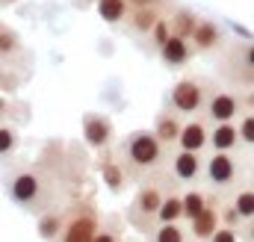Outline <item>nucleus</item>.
Returning <instances> with one entry per match:
<instances>
[{
    "mask_svg": "<svg viewBox=\"0 0 254 242\" xmlns=\"http://www.w3.org/2000/svg\"><path fill=\"white\" fill-rule=\"evenodd\" d=\"M157 54H160V60H163L166 68H184V65L195 57L192 48H190V42H187V39H175V36H172Z\"/></svg>",
    "mask_w": 254,
    "mask_h": 242,
    "instance_id": "19",
    "label": "nucleus"
},
{
    "mask_svg": "<svg viewBox=\"0 0 254 242\" xmlns=\"http://www.w3.org/2000/svg\"><path fill=\"white\" fill-rule=\"evenodd\" d=\"M95 12L104 24L119 27L125 21V15L130 12V6H127V0H95Z\"/></svg>",
    "mask_w": 254,
    "mask_h": 242,
    "instance_id": "21",
    "label": "nucleus"
},
{
    "mask_svg": "<svg viewBox=\"0 0 254 242\" xmlns=\"http://www.w3.org/2000/svg\"><path fill=\"white\" fill-rule=\"evenodd\" d=\"M169 151L154 139L151 130H133L119 142L116 160L125 169L127 181H145L151 175H160V169L166 166Z\"/></svg>",
    "mask_w": 254,
    "mask_h": 242,
    "instance_id": "2",
    "label": "nucleus"
},
{
    "mask_svg": "<svg viewBox=\"0 0 254 242\" xmlns=\"http://www.w3.org/2000/svg\"><path fill=\"white\" fill-rule=\"evenodd\" d=\"M240 116V107H237V98L225 89H213L207 104H204V121H213V124H231V121Z\"/></svg>",
    "mask_w": 254,
    "mask_h": 242,
    "instance_id": "10",
    "label": "nucleus"
},
{
    "mask_svg": "<svg viewBox=\"0 0 254 242\" xmlns=\"http://www.w3.org/2000/svg\"><path fill=\"white\" fill-rule=\"evenodd\" d=\"M213 89L216 86L207 77H184L181 83H175V89L169 95V101H172L169 110H175L178 116H195V113L204 110V104H207Z\"/></svg>",
    "mask_w": 254,
    "mask_h": 242,
    "instance_id": "6",
    "label": "nucleus"
},
{
    "mask_svg": "<svg viewBox=\"0 0 254 242\" xmlns=\"http://www.w3.org/2000/svg\"><path fill=\"white\" fill-rule=\"evenodd\" d=\"M101 178H104L107 189H110L113 195H122V192H125L127 175H125V169L119 166L116 154H110V151H104V154H101Z\"/></svg>",
    "mask_w": 254,
    "mask_h": 242,
    "instance_id": "18",
    "label": "nucleus"
},
{
    "mask_svg": "<svg viewBox=\"0 0 254 242\" xmlns=\"http://www.w3.org/2000/svg\"><path fill=\"white\" fill-rule=\"evenodd\" d=\"M219 204H222V201L210 195V198H207V207L190 222V234L198 242H207L216 234V228H219Z\"/></svg>",
    "mask_w": 254,
    "mask_h": 242,
    "instance_id": "13",
    "label": "nucleus"
},
{
    "mask_svg": "<svg viewBox=\"0 0 254 242\" xmlns=\"http://www.w3.org/2000/svg\"><path fill=\"white\" fill-rule=\"evenodd\" d=\"M9 3H15V0H0V6H9Z\"/></svg>",
    "mask_w": 254,
    "mask_h": 242,
    "instance_id": "34",
    "label": "nucleus"
},
{
    "mask_svg": "<svg viewBox=\"0 0 254 242\" xmlns=\"http://www.w3.org/2000/svg\"><path fill=\"white\" fill-rule=\"evenodd\" d=\"M225 42H228V36H225V30H222L216 21H210V18H198V24H195V30H192V36H190L192 54H201V57L222 54Z\"/></svg>",
    "mask_w": 254,
    "mask_h": 242,
    "instance_id": "8",
    "label": "nucleus"
},
{
    "mask_svg": "<svg viewBox=\"0 0 254 242\" xmlns=\"http://www.w3.org/2000/svg\"><path fill=\"white\" fill-rule=\"evenodd\" d=\"M234 127H237V139H240V145H246V151H252V142H254V116H252V113H243L240 124H234Z\"/></svg>",
    "mask_w": 254,
    "mask_h": 242,
    "instance_id": "29",
    "label": "nucleus"
},
{
    "mask_svg": "<svg viewBox=\"0 0 254 242\" xmlns=\"http://www.w3.org/2000/svg\"><path fill=\"white\" fill-rule=\"evenodd\" d=\"M181 216H184V210H181V195L172 189V192L163 198V204H160L157 225H175V222H181Z\"/></svg>",
    "mask_w": 254,
    "mask_h": 242,
    "instance_id": "24",
    "label": "nucleus"
},
{
    "mask_svg": "<svg viewBox=\"0 0 254 242\" xmlns=\"http://www.w3.org/2000/svg\"><path fill=\"white\" fill-rule=\"evenodd\" d=\"M207 136H210V124L201 119H190L181 127V136H178V151H190V154H201L207 148Z\"/></svg>",
    "mask_w": 254,
    "mask_h": 242,
    "instance_id": "12",
    "label": "nucleus"
},
{
    "mask_svg": "<svg viewBox=\"0 0 254 242\" xmlns=\"http://www.w3.org/2000/svg\"><path fill=\"white\" fill-rule=\"evenodd\" d=\"M237 145H240V139H237V127H234V124H213V127H210L207 148H213V151H219V154H231Z\"/></svg>",
    "mask_w": 254,
    "mask_h": 242,
    "instance_id": "20",
    "label": "nucleus"
},
{
    "mask_svg": "<svg viewBox=\"0 0 254 242\" xmlns=\"http://www.w3.org/2000/svg\"><path fill=\"white\" fill-rule=\"evenodd\" d=\"M175 189V181L166 175H151L145 181H139V189L127 207V225L139 234H151L157 228V213L163 198Z\"/></svg>",
    "mask_w": 254,
    "mask_h": 242,
    "instance_id": "3",
    "label": "nucleus"
},
{
    "mask_svg": "<svg viewBox=\"0 0 254 242\" xmlns=\"http://www.w3.org/2000/svg\"><path fill=\"white\" fill-rule=\"evenodd\" d=\"M166 12H169V9H130L122 24L127 27V33H130L133 39H142V36L151 33V27H154Z\"/></svg>",
    "mask_w": 254,
    "mask_h": 242,
    "instance_id": "16",
    "label": "nucleus"
},
{
    "mask_svg": "<svg viewBox=\"0 0 254 242\" xmlns=\"http://www.w3.org/2000/svg\"><path fill=\"white\" fill-rule=\"evenodd\" d=\"M201 178H207V183L213 186V189H231V186H237L240 178H243V169H240V160L234 157V154H219V151H213L210 157H207V163H204V172H201Z\"/></svg>",
    "mask_w": 254,
    "mask_h": 242,
    "instance_id": "7",
    "label": "nucleus"
},
{
    "mask_svg": "<svg viewBox=\"0 0 254 242\" xmlns=\"http://www.w3.org/2000/svg\"><path fill=\"white\" fill-rule=\"evenodd\" d=\"M101 228V216L92 201H74L63 213V228L54 242H92Z\"/></svg>",
    "mask_w": 254,
    "mask_h": 242,
    "instance_id": "4",
    "label": "nucleus"
},
{
    "mask_svg": "<svg viewBox=\"0 0 254 242\" xmlns=\"http://www.w3.org/2000/svg\"><path fill=\"white\" fill-rule=\"evenodd\" d=\"M21 145V133L15 124L9 121H0V157H12Z\"/></svg>",
    "mask_w": 254,
    "mask_h": 242,
    "instance_id": "27",
    "label": "nucleus"
},
{
    "mask_svg": "<svg viewBox=\"0 0 254 242\" xmlns=\"http://www.w3.org/2000/svg\"><path fill=\"white\" fill-rule=\"evenodd\" d=\"M71 3L80 6V9H83V6H95V0H71Z\"/></svg>",
    "mask_w": 254,
    "mask_h": 242,
    "instance_id": "33",
    "label": "nucleus"
},
{
    "mask_svg": "<svg viewBox=\"0 0 254 242\" xmlns=\"http://www.w3.org/2000/svg\"><path fill=\"white\" fill-rule=\"evenodd\" d=\"M207 242H240V234L231 231V228H216V234H213Z\"/></svg>",
    "mask_w": 254,
    "mask_h": 242,
    "instance_id": "32",
    "label": "nucleus"
},
{
    "mask_svg": "<svg viewBox=\"0 0 254 242\" xmlns=\"http://www.w3.org/2000/svg\"><path fill=\"white\" fill-rule=\"evenodd\" d=\"M130 9H172V0H127Z\"/></svg>",
    "mask_w": 254,
    "mask_h": 242,
    "instance_id": "31",
    "label": "nucleus"
},
{
    "mask_svg": "<svg viewBox=\"0 0 254 242\" xmlns=\"http://www.w3.org/2000/svg\"><path fill=\"white\" fill-rule=\"evenodd\" d=\"M166 21H169V30H172V36L175 39H187L190 42L192 30H195V24H198V15L187 9V6H172L169 12H166Z\"/></svg>",
    "mask_w": 254,
    "mask_h": 242,
    "instance_id": "17",
    "label": "nucleus"
},
{
    "mask_svg": "<svg viewBox=\"0 0 254 242\" xmlns=\"http://www.w3.org/2000/svg\"><path fill=\"white\" fill-rule=\"evenodd\" d=\"M201 172H204L201 154H190V151H175L172 154V181L192 183L201 178Z\"/></svg>",
    "mask_w": 254,
    "mask_h": 242,
    "instance_id": "14",
    "label": "nucleus"
},
{
    "mask_svg": "<svg viewBox=\"0 0 254 242\" xmlns=\"http://www.w3.org/2000/svg\"><path fill=\"white\" fill-rule=\"evenodd\" d=\"M207 192H201V189H190L187 195H181V210H184V216H181V222H192L204 207H207Z\"/></svg>",
    "mask_w": 254,
    "mask_h": 242,
    "instance_id": "23",
    "label": "nucleus"
},
{
    "mask_svg": "<svg viewBox=\"0 0 254 242\" xmlns=\"http://www.w3.org/2000/svg\"><path fill=\"white\" fill-rule=\"evenodd\" d=\"M60 228H63V213L60 210H48L39 216V237L45 242H54L60 237Z\"/></svg>",
    "mask_w": 254,
    "mask_h": 242,
    "instance_id": "25",
    "label": "nucleus"
},
{
    "mask_svg": "<svg viewBox=\"0 0 254 242\" xmlns=\"http://www.w3.org/2000/svg\"><path fill=\"white\" fill-rule=\"evenodd\" d=\"M92 242H122L119 225H113V219H107V225H101V228H98V234L92 237Z\"/></svg>",
    "mask_w": 254,
    "mask_h": 242,
    "instance_id": "30",
    "label": "nucleus"
},
{
    "mask_svg": "<svg viewBox=\"0 0 254 242\" xmlns=\"http://www.w3.org/2000/svg\"><path fill=\"white\" fill-rule=\"evenodd\" d=\"M83 139L95 151H107L110 142H113V121L104 113H86L83 116Z\"/></svg>",
    "mask_w": 254,
    "mask_h": 242,
    "instance_id": "11",
    "label": "nucleus"
},
{
    "mask_svg": "<svg viewBox=\"0 0 254 242\" xmlns=\"http://www.w3.org/2000/svg\"><path fill=\"white\" fill-rule=\"evenodd\" d=\"M219 71H222V77L228 83H234L240 89H252V83H254V48H252V42L249 39L246 42H234L222 54Z\"/></svg>",
    "mask_w": 254,
    "mask_h": 242,
    "instance_id": "5",
    "label": "nucleus"
},
{
    "mask_svg": "<svg viewBox=\"0 0 254 242\" xmlns=\"http://www.w3.org/2000/svg\"><path fill=\"white\" fill-rule=\"evenodd\" d=\"M169 39H172V30H169V21H166V15H163V18L151 27V33H148V48H151V51H160Z\"/></svg>",
    "mask_w": 254,
    "mask_h": 242,
    "instance_id": "28",
    "label": "nucleus"
},
{
    "mask_svg": "<svg viewBox=\"0 0 254 242\" xmlns=\"http://www.w3.org/2000/svg\"><path fill=\"white\" fill-rule=\"evenodd\" d=\"M57 183H60L57 169H48L45 160H39V163H18L12 172H6V192H9V198L18 207L33 210L39 216L48 213V210H57L54 207Z\"/></svg>",
    "mask_w": 254,
    "mask_h": 242,
    "instance_id": "1",
    "label": "nucleus"
},
{
    "mask_svg": "<svg viewBox=\"0 0 254 242\" xmlns=\"http://www.w3.org/2000/svg\"><path fill=\"white\" fill-rule=\"evenodd\" d=\"M181 127H184V121L181 116L175 113V110H163L157 119H154V127H151V133H154V139L169 151V148H175L178 145V136H181Z\"/></svg>",
    "mask_w": 254,
    "mask_h": 242,
    "instance_id": "15",
    "label": "nucleus"
},
{
    "mask_svg": "<svg viewBox=\"0 0 254 242\" xmlns=\"http://www.w3.org/2000/svg\"><path fill=\"white\" fill-rule=\"evenodd\" d=\"M148 237H151V242H187V228L181 222H175V225H157Z\"/></svg>",
    "mask_w": 254,
    "mask_h": 242,
    "instance_id": "26",
    "label": "nucleus"
},
{
    "mask_svg": "<svg viewBox=\"0 0 254 242\" xmlns=\"http://www.w3.org/2000/svg\"><path fill=\"white\" fill-rule=\"evenodd\" d=\"M231 207H234V213L240 216V222H243V225H252V222H254V189H252V183H246V186H240V189H237V195H234Z\"/></svg>",
    "mask_w": 254,
    "mask_h": 242,
    "instance_id": "22",
    "label": "nucleus"
},
{
    "mask_svg": "<svg viewBox=\"0 0 254 242\" xmlns=\"http://www.w3.org/2000/svg\"><path fill=\"white\" fill-rule=\"evenodd\" d=\"M0 68H9V71L21 68V71H27V51H24V42H21V36H18L12 27H6V24H0Z\"/></svg>",
    "mask_w": 254,
    "mask_h": 242,
    "instance_id": "9",
    "label": "nucleus"
}]
</instances>
